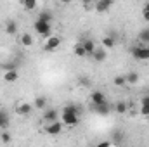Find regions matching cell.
<instances>
[{
    "instance_id": "obj_1",
    "label": "cell",
    "mask_w": 149,
    "mask_h": 147,
    "mask_svg": "<svg viewBox=\"0 0 149 147\" xmlns=\"http://www.w3.org/2000/svg\"><path fill=\"white\" fill-rule=\"evenodd\" d=\"M33 30L37 31L40 37H43V38L52 37V35H50V33H52V26H50L49 23H45V21H40V19H37V21L33 23Z\"/></svg>"
},
{
    "instance_id": "obj_2",
    "label": "cell",
    "mask_w": 149,
    "mask_h": 147,
    "mask_svg": "<svg viewBox=\"0 0 149 147\" xmlns=\"http://www.w3.org/2000/svg\"><path fill=\"white\" fill-rule=\"evenodd\" d=\"M130 54H132L134 59H137V61H149V47L148 45H137V47H132Z\"/></svg>"
},
{
    "instance_id": "obj_3",
    "label": "cell",
    "mask_w": 149,
    "mask_h": 147,
    "mask_svg": "<svg viewBox=\"0 0 149 147\" xmlns=\"http://www.w3.org/2000/svg\"><path fill=\"white\" fill-rule=\"evenodd\" d=\"M61 123L66 126H76L80 123L78 114H70V112H61Z\"/></svg>"
},
{
    "instance_id": "obj_4",
    "label": "cell",
    "mask_w": 149,
    "mask_h": 147,
    "mask_svg": "<svg viewBox=\"0 0 149 147\" xmlns=\"http://www.w3.org/2000/svg\"><path fill=\"white\" fill-rule=\"evenodd\" d=\"M63 132V123L61 121H54V123H49L45 126V133L47 135H59Z\"/></svg>"
},
{
    "instance_id": "obj_5",
    "label": "cell",
    "mask_w": 149,
    "mask_h": 147,
    "mask_svg": "<svg viewBox=\"0 0 149 147\" xmlns=\"http://www.w3.org/2000/svg\"><path fill=\"white\" fill-rule=\"evenodd\" d=\"M90 101H92L94 106H99V104H104V102H106V95H104L101 90H94V92L90 94Z\"/></svg>"
},
{
    "instance_id": "obj_6",
    "label": "cell",
    "mask_w": 149,
    "mask_h": 147,
    "mask_svg": "<svg viewBox=\"0 0 149 147\" xmlns=\"http://www.w3.org/2000/svg\"><path fill=\"white\" fill-rule=\"evenodd\" d=\"M61 47V38L59 37H49L45 42V50H56Z\"/></svg>"
},
{
    "instance_id": "obj_7",
    "label": "cell",
    "mask_w": 149,
    "mask_h": 147,
    "mask_svg": "<svg viewBox=\"0 0 149 147\" xmlns=\"http://www.w3.org/2000/svg\"><path fill=\"white\" fill-rule=\"evenodd\" d=\"M57 118H59L57 109H45L43 111V119L47 121V125H49V123H54V121H59Z\"/></svg>"
},
{
    "instance_id": "obj_8",
    "label": "cell",
    "mask_w": 149,
    "mask_h": 147,
    "mask_svg": "<svg viewBox=\"0 0 149 147\" xmlns=\"http://www.w3.org/2000/svg\"><path fill=\"white\" fill-rule=\"evenodd\" d=\"M111 7H113V2H111V0H99V2L95 3V10H97L99 14L108 12Z\"/></svg>"
},
{
    "instance_id": "obj_9",
    "label": "cell",
    "mask_w": 149,
    "mask_h": 147,
    "mask_svg": "<svg viewBox=\"0 0 149 147\" xmlns=\"http://www.w3.org/2000/svg\"><path fill=\"white\" fill-rule=\"evenodd\" d=\"M33 111V106L30 104V102H21L17 107H16V112L19 114V116H26V114H30Z\"/></svg>"
},
{
    "instance_id": "obj_10",
    "label": "cell",
    "mask_w": 149,
    "mask_h": 147,
    "mask_svg": "<svg viewBox=\"0 0 149 147\" xmlns=\"http://www.w3.org/2000/svg\"><path fill=\"white\" fill-rule=\"evenodd\" d=\"M106 49H102V47H95V50H94V54H92V57H94V61L95 62H102V61H106Z\"/></svg>"
},
{
    "instance_id": "obj_11",
    "label": "cell",
    "mask_w": 149,
    "mask_h": 147,
    "mask_svg": "<svg viewBox=\"0 0 149 147\" xmlns=\"http://www.w3.org/2000/svg\"><path fill=\"white\" fill-rule=\"evenodd\" d=\"M9 123H10V119H9L7 111L0 109V130H2V132H5V130L9 128Z\"/></svg>"
},
{
    "instance_id": "obj_12",
    "label": "cell",
    "mask_w": 149,
    "mask_h": 147,
    "mask_svg": "<svg viewBox=\"0 0 149 147\" xmlns=\"http://www.w3.org/2000/svg\"><path fill=\"white\" fill-rule=\"evenodd\" d=\"M5 33H7V35H16V33H17V23H16L14 19H9V21L5 23Z\"/></svg>"
},
{
    "instance_id": "obj_13",
    "label": "cell",
    "mask_w": 149,
    "mask_h": 147,
    "mask_svg": "<svg viewBox=\"0 0 149 147\" xmlns=\"http://www.w3.org/2000/svg\"><path fill=\"white\" fill-rule=\"evenodd\" d=\"M80 43L83 45L87 55H92V54H94V50H95V43H94L92 40H83V42H80Z\"/></svg>"
},
{
    "instance_id": "obj_14",
    "label": "cell",
    "mask_w": 149,
    "mask_h": 147,
    "mask_svg": "<svg viewBox=\"0 0 149 147\" xmlns=\"http://www.w3.org/2000/svg\"><path fill=\"white\" fill-rule=\"evenodd\" d=\"M125 80H127V85H137L139 83V73L130 71V73L125 74Z\"/></svg>"
},
{
    "instance_id": "obj_15",
    "label": "cell",
    "mask_w": 149,
    "mask_h": 147,
    "mask_svg": "<svg viewBox=\"0 0 149 147\" xmlns=\"http://www.w3.org/2000/svg\"><path fill=\"white\" fill-rule=\"evenodd\" d=\"M3 80H5L7 83L17 81V80H19V71H7V73H3Z\"/></svg>"
},
{
    "instance_id": "obj_16",
    "label": "cell",
    "mask_w": 149,
    "mask_h": 147,
    "mask_svg": "<svg viewBox=\"0 0 149 147\" xmlns=\"http://www.w3.org/2000/svg\"><path fill=\"white\" fill-rule=\"evenodd\" d=\"M114 45H116V38L113 37V35L102 38V49H113Z\"/></svg>"
},
{
    "instance_id": "obj_17",
    "label": "cell",
    "mask_w": 149,
    "mask_h": 147,
    "mask_svg": "<svg viewBox=\"0 0 149 147\" xmlns=\"http://www.w3.org/2000/svg\"><path fill=\"white\" fill-rule=\"evenodd\" d=\"M33 106L37 107V109H47V97H43V95H40L35 99V102H33Z\"/></svg>"
},
{
    "instance_id": "obj_18",
    "label": "cell",
    "mask_w": 149,
    "mask_h": 147,
    "mask_svg": "<svg viewBox=\"0 0 149 147\" xmlns=\"http://www.w3.org/2000/svg\"><path fill=\"white\" fill-rule=\"evenodd\" d=\"M94 107H95V112H97V114H102V116H108V114H109V106H108V102L99 104V106H94Z\"/></svg>"
},
{
    "instance_id": "obj_19",
    "label": "cell",
    "mask_w": 149,
    "mask_h": 147,
    "mask_svg": "<svg viewBox=\"0 0 149 147\" xmlns=\"http://www.w3.org/2000/svg\"><path fill=\"white\" fill-rule=\"evenodd\" d=\"M2 69H3L5 73H7V71H17L19 66H17V62L10 61V62H3V64H2Z\"/></svg>"
},
{
    "instance_id": "obj_20",
    "label": "cell",
    "mask_w": 149,
    "mask_h": 147,
    "mask_svg": "<svg viewBox=\"0 0 149 147\" xmlns=\"http://www.w3.org/2000/svg\"><path fill=\"white\" fill-rule=\"evenodd\" d=\"M19 42H21V43H23L24 47H31V45H33V37H31L30 33H23Z\"/></svg>"
},
{
    "instance_id": "obj_21",
    "label": "cell",
    "mask_w": 149,
    "mask_h": 147,
    "mask_svg": "<svg viewBox=\"0 0 149 147\" xmlns=\"http://www.w3.org/2000/svg\"><path fill=\"white\" fill-rule=\"evenodd\" d=\"M114 107H116V112H118V114H125V112L128 111V104L123 102V101H120V102H116Z\"/></svg>"
},
{
    "instance_id": "obj_22",
    "label": "cell",
    "mask_w": 149,
    "mask_h": 147,
    "mask_svg": "<svg viewBox=\"0 0 149 147\" xmlns=\"http://www.w3.org/2000/svg\"><path fill=\"white\" fill-rule=\"evenodd\" d=\"M74 55L76 57H87V52H85V49H83L81 43H76L74 45Z\"/></svg>"
},
{
    "instance_id": "obj_23",
    "label": "cell",
    "mask_w": 149,
    "mask_h": 147,
    "mask_svg": "<svg viewBox=\"0 0 149 147\" xmlns=\"http://www.w3.org/2000/svg\"><path fill=\"white\" fill-rule=\"evenodd\" d=\"M63 112H70V114H80V109H78V106H74V104H68V106H64V107H63Z\"/></svg>"
},
{
    "instance_id": "obj_24",
    "label": "cell",
    "mask_w": 149,
    "mask_h": 147,
    "mask_svg": "<svg viewBox=\"0 0 149 147\" xmlns=\"http://www.w3.org/2000/svg\"><path fill=\"white\" fill-rule=\"evenodd\" d=\"M23 7L26 10H35L37 9V0H23Z\"/></svg>"
},
{
    "instance_id": "obj_25",
    "label": "cell",
    "mask_w": 149,
    "mask_h": 147,
    "mask_svg": "<svg viewBox=\"0 0 149 147\" xmlns=\"http://www.w3.org/2000/svg\"><path fill=\"white\" fill-rule=\"evenodd\" d=\"M38 19H40V21H45V23H49V24H50V21H52V12H49V10H43V12H40Z\"/></svg>"
},
{
    "instance_id": "obj_26",
    "label": "cell",
    "mask_w": 149,
    "mask_h": 147,
    "mask_svg": "<svg viewBox=\"0 0 149 147\" xmlns=\"http://www.w3.org/2000/svg\"><path fill=\"white\" fill-rule=\"evenodd\" d=\"M113 83L116 85V87H127V80H125V76H114V80H113Z\"/></svg>"
},
{
    "instance_id": "obj_27",
    "label": "cell",
    "mask_w": 149,
    "mask_h": 147,
    "mask_svg": "<svg viewBox=\"0 0 149 147\" xmlns=\"http://www.w3.org/2000/svg\"><path fill=\"white\" fill-rule=\"evenodd\" d=\"M139 40H141V42H144V43H149V28L142 30V31L139 33ZM148 47H149V45H148Z\"/></svg>"
},
{
    "instance_id": "obj_28",
    "label": "cell",
    "mask_w": 149,
    "mask_h": 147,
    "mask_svg": "<svg viewBox=\"0 0 149 147\" xmlns=\"http://www.w3.org/2000/svg\"><path fill=\"white\" fill-rule=\"evenodd\" d=\"M0 140H2L3 144H9V142L12 140V137H10V133L5 130V132H2V133H0Z\"/></svg>"
},
{
    "instance_id": "obj_29",
    "label": "cell",
    "mask_w": 149,
    "mask_h": 147,
    "mask_svg": "<svg viewBox=\"0 0 149 147\" xmlns=\"http://www.w3.org/2000/svg\"><path fill=\"white\" fill-rule=\"evenodd\" d=\"M141 106H148V107H149V94H148V95H144V97L141 99Z\"/></svg>"
},
{
    "instance_id": "obj_30",
    "label": "cell",
    "mask_w": 149,
    "mask_h": 147,
    "mask_svg": "<svg viewBox=\"0 0 149 147\" xmlns=\"http://www.w3.org/2000/svg\"><path fill=\"white\" fill-rule=\"evenodd\" d=\"M95 147H111V142H108V140H104V142H99Z\"/></svg>"
},
{
    "instance_id": "obj_31",
    "label": "cell",
    "mask_w": 149,
    "mask_h": 147,
    "mask_svg": "<svg viewBox=\"0 0 149 147\" xmlns=\"http://www.w3.org/2000/svg\"><path fill=\"white\" fill-rule=\"evenodd\" d=\"M141 112H142L144 116H149V107L148 106H141Z\"/></svg>"
},
{
    "instance_id": "obj_32",
    "label": "cell",
    "mask_w": 149,
    "mask_h": 147,
    "mask_svg": "<svg viewBox=\"0 0 149 147\" xmlns=\"http://www.w3.org/2000/svg\"><path fill=\"white\" fill-rule=\"evenodd\" d=\"M80 81H81L83 87H88V85H90V80H87V78H80Z\"/></svg>"
},
{
    "instance_id": "obj_33",
    "label": "cell",
    "mask_w": 149,
    "mask_h": 147,
    "mask_svg": "<svg viewBox=\"0 0 149 147\" xmlns=\"http://www.w3.org/2000/svg\"><path fill=\"white\" fill-rule=\"evenodd\" d=\"M142 16H144V21H148L149 23V12L148 10H142Z\"/></svg>"
},
{
    "instance_id": "obj_34",
    "label": "cell",
    "mask_w": 149,
    "mask_h": 147,
    "mask_svg": "<svg viewBox=\"0 0 149 147\" xmlns=\"http://www.w3.org/2000/svg\"><path fill=\"white\" fill-rule=\"evenodd\" d=\"M142 10H148V12H149V2L146 3V5H144V9H142Z\"/></svg>"
}]
</instances>
